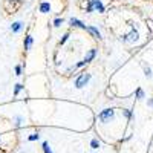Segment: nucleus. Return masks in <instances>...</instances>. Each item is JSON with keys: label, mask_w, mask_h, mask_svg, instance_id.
<instances>
[{"label": "nucleus", "mask_w": 153, "mask_h": 153, "mask_svg": "<svg viewBox=\"0 0 153 153\" xmlns=\"http://www.w3.org/2000/svg\"><path fill=\"white\" fill-rule=\"evenodd\" d=\"M121 112H123V117H124L126 120H130V118H132V112H130L129 109H123Z\"/></svg>", "instance_id": "f8f14e48"}, {"label": "nucleus", "mask_w": 153, "mask_h": 153, "mask_svg": "<svg viewBox=\"0 0 153 153\" xmlns=\"http://www.w3.org/2000/svg\"><path fill=\"white\" fill-rule=\"evenodd\" d=\"M147 104H149L150 107H153V98H150V100L147 101Z\"/></svg>", "instance_id": "412c9836"}, {"label": "nucleus", "mask_w": 153, "mask_h": 153, "mask_svg": "<svg viewBox=\"0 0 153 153\" xmlns=\"http://www.w3.org/2000/svg\"><path fill=\"white\" fill-rule=\"evenodd\" d=\"M43 150H45L46 153H52V150H51V147H49V144H48V143H45V144H43Z\"/></svg>", "instance_id": "f3484780"}, {"label": "nucleus", "mask_w": 153, "mask_h": 153, "mask_svg": "<svg viewBox=\"0 0 153 153\" xmlns=\"http://www.w3.org/2000/svg\"><path fill=\"white\" fill-rule=\"evenodd\" d=\"M16 75H17V76L22 75V66H16Z\"/></svg>", "instance_id": "aec40b11"}, {"label": "nucleus", "mask_w": 153, "mask_h": 153, "mask_svg": "<svg viewBox=\"0 0 153 153\" xmlns=\"http://www.w3.org/2000/svg\"><path fill=\"white\" fill-rule=\"evenodd\" d=\"M63 23H65V20L58 17V19H55V20H54V26H55V28H60V26H61Z\"/></svg>", "instance_id": "2eb2a0df"}, {"label": "nucleus", "mask_w": 153, "mask_h": 153, "mask_svg": "<svg viewBox=\"0 0 153 153\" xmlns=\"http://www.w3.org/2000/svg\"><path fill=\"white\" fill-rule=\"evenodd\" d=\"M69 23H71V26L72 28H78V29H84L86 31V25L81 22V20H78V19H69Z\"/></svg>", "instance_id": "39448f33"}, {"label": "nucleus", "mask_w": 153, "mask_h": 153, "mask_svg": "<svg viewBox=\"0 0 153 153\" xmlns=\"http://www.w3.org/2000/svg\"><path fill=\"white\" fill-rule=\"evenodd\" d=\"M115 113H117V109H103L100 113H98V121L101 123V124H106V123H109L110 120H113L115 118Z\"/></svg>", "instance_id": "f03ea898"}, {"label": "nucleus", "mask_w": 153, "mask_h": 153, "mask_svg": "<svg viewBox=\"0 0 153 153\" xmlns=\"http://www.w3.org/2000/svg\"><path fill=\"white\" fill-rule=\"evenodd\" d=\"M86 31L89 32V34H91L94 38H98V40H100V38H101V32L95 28V26H86Z\"/></svg>", "instance_id": "0eeeda50"}, {"label": "nucleus", "mask_w": 153, "mask_h": 153, "mask_svg": "<svg viewBox=\"0 0 153 153\" xmlns=\"http://www.w3.org/2000/svg\"><path fill=\"white\" fill-rule=\"evenodd\" d=\"M104 5L101 0H87V6H86V12H94V11H98V12H104Z\"/></svg>", "instance_id": "7ed1b4c3"}, {"label": "nucleus", "mask_w": 153, "mask_h": 153, "mask_svg": "<svg viewBox=\"0 0 153 153\" xmlns=\"http://www.w3.org/2000/svg\"><path fill=\"white\" fill-rule=\"evenodd\" d=\"M49 9H51V6H49L48 2H42L40 6H38V11L40 12H49Z\"/></svg>", "instance_id": "9d476101"}, {"label": "nucleus", "mask_w": 153, "mask_h": 153, "mask_svg": "<svg viewBox=\"0 0 153 153\" xmlns=\"http://www.w3.org/2000/svg\"><path fill=\"white\" fill-rule=\"evenodd\" d=\"M91 146H92V149H98V146H100V143H98V139H92V143H91Z\"/></svg>", "instance_id": "a211bd4d"}, {"label": "nucleus", "mask_w": 153, "mask_h": 153, "mask_svg": "<svg viewBox=\"0 0 153 153\" xmlns=\"http://www.w3.org/2000/svg\"><path fill=\"white\" fill-rule=\"evenodd\" d=\"M144 75L147 76V78H152L153 74H152V69H150L149 66H144Z\"/></svg>", "instance_id": "4468645a"}, {"label": "nucleus", "mask_w": 153, "mask_h": 153, "mask_svg": "<svg viewBox=\"0 0 153 153\" xmlns=\"http://www.w3.org/2000/svg\"><path fill=\"white\" fill-rule=\"evenodd\" d=\"M95 57H97V49H89L87 52H86V55H84V60H83V61H86V63H91Z\"/></svg>", "instance_id": "423d86ee"}, {"label": "nucleus", "mask_w": 153, "mask_h": 153, "mask_svg": "<svg viewBox=\"0 0 153 153\" xmlns=\"http://www.w3.org/2000/svg\"><path fill=\"white\" fill-rule=\"evenodd\" d=\"M68 38H69V34H65V35L60 38V45H65V43L68 42Z\"/></svg>", "instance_id": "dca6fc26"}, {"label": "nucleus", "mask_w": 153, "mask_h": 153, "mask_svg": "<svg viewBox=\"0 0 153 153\" xmlns=\"http://www.w3.org/2000/svg\"><path fill=\"white\" fill-rule=\"evenodd\" d=\"M139 38V34H138V31L132 26V29H130V34H127V35H123L121 37V42L123 43H133V42H136Z\"/></svg>", "instance_id": "20e7f679"}, {"label": "nucleus", "mask_w": 153, "mask_h": 153, "mask_svg": "<svg viewBox=\"0 0 153 153\" xmlns=\"http://www.w3.org/2000/svg\"><path fill=\"white\" fill-rule=\"evenodd\" d=\"M25 89V86L23 84H16V89H14V95H19L22 91Z\"/></svg>", "instance_id": "ddd939ff"}, {"label": "nucleus", "mask_w": 153, "mask_h": 153, "mask_svg": "<svg viewBox=\"0 0 153 153\" xmlns=\"http://www.w3.org/2000/svg\"><path fill=\"white\" fill-rule=\"evenodd\" d=\"M32 45H34V38H32V35H26V37H25V42H23L25 51H31Z\"/></svg>", "instance_id": "6e6552de"}, {"label": "nucleus", "mask_w": 153, "mask_h": 153, "mask_svg": "<svg viewBox=\"0 0 153 153\" xmlns=\"http://www.w3.org/2000/svg\"><path fill=\"white\" fill-rule=\"evenodd\" d=\"M22 28H23V23H22V22H14V23L11 25V31L14 32V34L20 32V31H22Z\"/></svg>", "instance_id": "1a4fd4ad"}, {"label": "nucleus", "mask_w": 153, "mask_h": 153, "mask_svg": "<svg viewBox=\"0 0 153 153\" xmlns=\"http://www.w3.org/2000/svg\"><path fill=\"white\" fill-rule=\"evenodd\" d=\"M28 139H29V141H35V139H38V133H32Z\"/></svg>", "instance_id": "6ab92c4d"}, {"label": "nucleus", "mask_w": 153, "mask_h": 153, "mask_svg": "<svg viewBox=\"0 0 153 153\" xmlns=\"http://www.w3.org/2000/svg\"><path fill=\"white\" fill-rule=\"evenodd\" d=\"M92 78V75L89 74V72H80L78 75L75 76V80H74V86L76 89H83L84 86L89 84V81H91Z\"/></svg>", "instance_id": "f257e3e1"}, {"label": "nucleus", "mask_w": 153, "mask_h": 153, "mask_svg": "<svg viewBox=\"0 0 153 153\" xmlns=\"http://www.w3.org/2000/svg\"><path fill=\"white\" fill-rule=\"evenodd\" d=\"M135 98H138V100H143V98H144V91H143V87H138L136 91H135Z\"/></svg>", "instance_id": "9b49d317"}]
</instances>
